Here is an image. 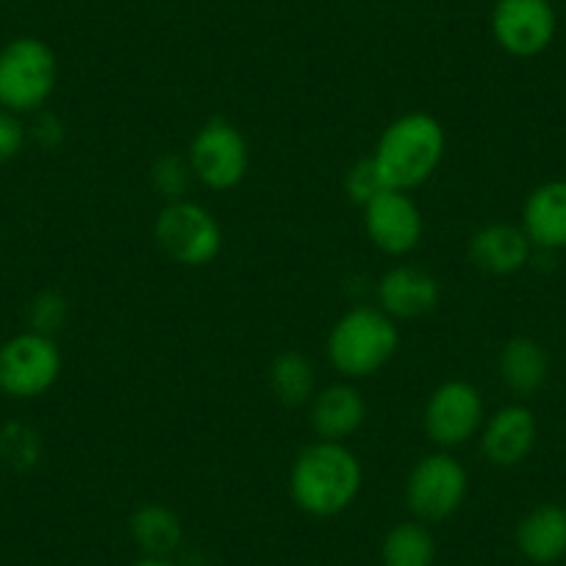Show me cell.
<instances>
[{
  "mask_svg": "<svg viewBox=\"0 0 566 566\" xmlns=\"http://www.w3.org/2000/svg\"><path fill=\"white\" fill-rule=\"evenodd\" d=\"M361 483L364 470L358 455L345 448V442L319 439L301 450L292 464L290 492L303 514L328 520L356 503Z\"/></svg>",
  "mask_w": 566,
  "mask_h": 566,
  "instance_id": "obj_1",
  "label": "cell"
},
{
  "mask_svg": "<svg viewBox=\"0 0 566 566\" xmlns=\"http://www.w3.org/2000/svg\"><path fill=\"white\" fill-rule=\"evenodd\" d=\"M448 150V136L433 114L411 112L386 125L373 159L386 187L411 192L439 170Z\"/></svg>",
  "mask_w": 566,
  "mask_h": 566,
  "instance_id": "obj_2",
  "label": "cell"
},
{
  "mask_svg": "<svg viewBox=\"0 0 566 566\" xmlns=\"http://www.w3.org/2000/svg\"><path fill=\"white\" fill-rule=\"evenodd\" d=\"M400 331L384 308L358 306L336 319L328 336V358L345 378H367L395 358Z\"/></svg>",
  "mask_w": 566,
  "mask_h": 566,
  "instance_id": "obj_3",
  "label": "cell"
},
{
  "mask_svg": "<svg viewBox=\"0 0 566 566\" xmlns=\"http://www.w3.org/2000/svg\"><path fill=\"white\" fill-rule=\"evenodd\" d=\"M59 81L51 45L36 36H18L0 48V108L12 114L40 112Z\"/></svg>",
  "mask_w": 566,
  "mask_h": 566,
  "instance_id": "obj_4",
  "label": "cell"
},
{
  "mask_svg": "<svg viewBox=\"0 0 566 566\" xmlns=\"http://www.w3.org/2000/svg\"><path fill=\"white\" fill-rule=\"evenodd\" d=\"M156 242L167 259L184 266H206L220 255L222 228L206 206L195 200H172L156 217Z\"/></svg>",
  "mask_w": 566,
  "mask_h": 566,
  "instance_id": "obj_5",
  "label": "cell"
},
{
  "mask_svg": "<svg viewBox=\"0 0 566 566\" xmlns=\"http://www.w3.org/2000/svg\"><path fill=\"white\" fill-rule=\"evenodd\" d=\"M62 375V353L53 336L25 331L0 345V391L14 400H34L51 391Z\"/></svg>",
  "mask_w": 566,
  "mask_h": 566,
  "instance_id": "obj_6",
  "label": "cell"
},
{
  "mask_svg": "<svg viewBox=\"0 0 566 566\" xmlns=\"http://www.w3.org/2000/svg\"><path fill=\"white\" fill-rule=\"evenodd\" d=\"M470 475L450 453H431L417 461L406 481V503L419 522H442L464 505Z\"/></svg>",
  "mask_w": 566,
  "mask_h": 566,
  "instance_id": "obj_7",
  "label": "cell"
},
{
  "mask_svg": "<svg viewBox=\"0 0 566 566\" xmlns=\"http://www.w3.org/2000/svg\"><path fill=\"white\" fill-rule=\"evenodd\" d=\"M189 165H192L195 178L203 187L214 189V192H228V189L239 187L248 176V139L228 119H209L189 145Z\"/></svg>",
  "mask_w": 566,
  "mask_h": 566,
  "instance_id": "obj_8",
  "label": "cell"
},
{
  "mask_svg": "<svg viewBox=\"0 0 566 566\" xmlns=\"http://www.w3.org/2000/svg\"><path fill=\"white\" fill-rule=\"evenodd\" d=\"M486 406L470 380L437 386L424 406V433L439 448H461L483 428Z\"/></svg>",
  "mask_w": 566,
  "mask_h": 566,
  "instance_id": "obj_9",
  "label": "cell"
},
{
  "mask_svg": "<svg viewBox=\"0 0 566 566\" xmlns=\"http://www.w3.org/2000/svg\"><path fill=\"white\" fill-rule=\"evenodd\" d=\"M558 31L549 0H497L492 9L494 42L516 59H533L547 51Z\"/></svg>",
  "mask_w": 566,
  "mask_h": 566,
  "instance_id": "obj_10",
  "label": "cell"
},
{
  "mask_svg": "<svg viewBox=\"0 0 566 566\" xmlns=\"http://www.w3.org/2000/svg\"><path fill=\"white\" fill-rule=\"evenodd\" d=\"M361 211L369 242L386 255H408L422 242V211L408 192L384 189Z\"/></svg>",
  "mask_w": 566,
  "mask_h": 566,
  "instance_id": "obj_11",
  "label": "cell"
},
{
  "mask_svg": "<svg viewBox=\"0 0 566 566\" xmlns=\"http://www.w3.org/2000/svg\"><path fill=\"white\" fill-rule=\"evenodd\" d=\"M538 439L536 417L527 406H503L483 424L481 450L494 467H516L533 453Z\"/></svg>",
  "mask_w": 566,
  "mask_h": 566,
  "instance_id": "obj_12",
  "label": "cell"
},
{
  "mask_svg": "<svg viewBox=\"0 0 566 566\" xmlns=\"http://www.w3.org/2000/svg\"><path fill=\"white\" fill-rule=\"evenodd\" d=\"M442 286L431 272L411 264H397L378 281L380 308L391 319H413L431 314L439 306Z\"/></svg>",
  "mask_w": 566,
  "mask_h": 566,
  "instance_id": "obj_13",
  "label": "cell"
},
{
  "mask_svg": "<svg viewBox=\"0 0 566 566\" xmlns=\"http://www.w3.org/2000/svg\"><path fill=\"white\" fill-rule=\"evenodd\" d=\"M522 231L544 253L566 250V181H544L522 206Z\"/></svg>",
  "mask_w": 566,
  "mask_h": 566,
  "instance_id": "obj_14",
  "label": "cell"
},
{
  "mask_svg": "<svg viewBox=\"0 0 566 566\" xmlns=\"http://www.w3.org/2000/svg\"><path fill=\"white\" fill-rule=\"evenodd\" d=\"M470 255L478 270L489 272V275H514L527 266L533 244L527 233L522 231V226L492 222L472 237Z\"/></svg>",
  "mask_w": 566,
  "mask_h": 566,
  "instance_id": "obj_15",
  "label": "cell"
},
{
  "mask_svg": "<svg viewBox=\"0 0 566 566\" xmlns=\"http://www.w3.org/2000/svg\"><path fill=\"white\" fill-rule=\"evenodd\" d=\"M516 547L531 564L549 566L566 558V509L555 503L536 505L516 525Z\"/></svg>",
  "mask_w": 566,
  "mask_h": 566,
  "instance_id": "obj_16",
  "label": "cell"
},
{
  "mask_svg": "<svg viewBox=\"0 0 566 566\" xmlns=\"http://www.w3.org/2000/svg\"><path fill=\"white\" fill-rule=\"evenodd\" d=\"M367 419V402L350 384H334L317 391L312 402V424L319 439L345 442Z\"/></svg>",
  "mask_w": 566,
  "mask_h": 566,
  "instance_id": "obj_17",
  "label": "cell"
},
{
  "mask_svg": "<svg viewBox=\"0 0 566 566\" xmlns=\"http://www.w3.org/2000/svg\"><path fill=\"white\" fill-rule=\"evenodd\" d=\"M497 369L503 384L509 386L516 397H531L547 384V375H549L547 350H544L536 339L516 336V339L505 342L503 350H500Z\"/></svg>",
  "mask_w": 566,
  "mask_h": 566,
  "instance_id": "obj_18",
  "label": "cell"
},
{
  "mask_svg": "<svg viewBox=\"0 0 566 566\" xmlns=\"http://www.w3.org/2000/svg\"><path fill=\"white\" fill-rule=\"evenodd\" d=\"M130 536L145 555L170 558L181 547L184 527L172 509L161 503H145L130 516Z\"/></svg>",
  "mask_w": 566,
  "mask_h": 566,
  "instance_id": "obj_19",
  "label": "cell"
},
{
  "mask_svg": "<svg viewBox=\"0 0 566 566\" xmlns=\"http://www.w3.org/2000/svg\"><path fill=\"white\" fill-rule=\"evenodd\" d=\"M380 558L384 566H433L437 538L424 522H400L386 533Z\"/></svg>",
  "mask_w": 566,
  "mask_h": 566,
  "instance_id": "obj_20",
  "label": "cell"
},
{
  "mask_svg": "<svg viewBox=\"0 0 566 566\" xmlns=\"http://www.w3.org/2000/svg\"><path fill=\"white\" fill-rule=\"evenodd\" d=\"M270 389L277 402L297 408L314 397V367L306 356L286 350L270 367Z\"/></svg>",
  "mask_w": 566,
  "mask_h": 566,
  "instance_id": "obj_21",
  "label": "cell"
},
{
  "mask_svg": "<svg viewBox=\"0 0 566 566\" xmlns=\"http://www.w3.org/2000/svg\"><path fill=\"white\" fill-rule=\"evenodd\" d=\"M0 455L14 470H31L42 455L40 433L31 431L29 424L12 422L0 431Z\"/></svg>",
  "mask_w": 566,
  "mask_h": 566,
  "instance_id": "obj_22",
  "label": "cell"
},
{
  "mask_svg": "<svg viewBox=\"0 0 566 566\" xmlns=\"http://www.w3.org/2000/svg\"><path fill=\"white\" fill-rule=\"evenodd\" d=\"M150 178H154L156 192H159L161 198H167V203H172V200H184L195 172H192V165H189V159L167 154L156 161Z\"/></svg>",
  "mask_w": 566,
  "mask_h": 566,
  "instance_id": "obj_23",
  "label": "cell"
},
{
  "mask_svg": "<svg viewBox=\"0 0 566 566\" xmlns=\"http://www.w3.org/2000/svg\"><path fill=\"white\" fill-rule=\"evenodd\" d=\"M67 301H64L59 292H42V295H36L29 306L31 331L53 336L56 331L64 328V323H67Z\"/></svg>",
  "mask_w": 566,
  "mask_h": 566,
  "instance_id": "obj_24",
  "label": "cell"
},
{
  "mask_svg": "<svg viewBox=\"0 0 566 566\" xmlns=\"http://www.w3.org/2000/svg\"><path fill=\"white\" fill-rule=\"evenodd\" d=\"M345 189L358 206H364V203H369L375 195H380L384 189H389V187H386L384 176H380V170H378V165H375L373 156H367V159L356 161V165L347 170Z\"/></svg>",
  "mask_w": 566,
  "mask_h": 566,
  "instance_id": "obj_25",
  "label": "cell"
},
{
  "mask_svg": "<svg viewBox=\"0 0 566 566\" xmlns=\"http://www.w3.org/2000/svg\"><path fill=\"white\" fill-rule=\"evenodd\" d=\"M25 139H29V130H25L20 114L0 108V165H7L14 156H20Z\"/></svg>",
  "mask_w": 566,
  "mask_h": 566,
  "instance_id": "obj_26",
  "label": "cell"
},
{
  "mask_svg": "<svg viewBox=\"0 0 566 566\" xmlns=\"http://www.w3.org/2000/svg\"><path fill=\"white\" fill-rule=\"evenodd\" d=\"M34 139L40 142L42 148H56L59 142L64 139V123L53 114H40L34 125Z\"/></svg>",
  "mask_w": 566,
  "mask_h": 566,
  "instance_id": "obj_27",
  "label": "cell"
},
{
  "mask_svg": "<svg viewBox=\"0 0 566 566\" xmlns=\"http://www.w3.org/2000/svg\"><path fill=\"white\" fill-rule=\"evenodd\" d=\"M134 566H178V564H172L170 558H154V555H145V558L136 560Z\"/></svg>",
  "mask_w": 566,
  "mask_h": 566,
  "instance_id": "obj_28",
  "label": "cell"
}]
</instances>
